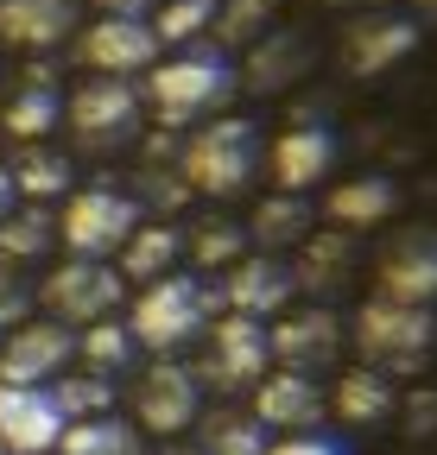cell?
<instances>
[{
  "label": "cell",
  "mask_w": 437,
  "mask_h": 455,
  "mask_svg": "<svg viewBox=\"0 0 437 455\" xmlns=\"http://www.w3.org/2000/svg\"><path fill=\"white\" fill-rule=\"evenodd\" d=\"M311 70H317L311 32H304V26H266V32L247 44V64H241L235 76H241L254 95H286V89H298Z\"/></svg>",
  "instance_id": "13"
},
{
  "label": "cell",
  "mask_w": 437,
  "mask_h": 455,
  "mask_svg": "<svg viewBox=\"0 0 437 455\" xmlns=\"http://www.w3.org/2000/svg\"><path fill=\"white\" fill-rule=\"evenodd\" d=\"M323 411H330V398H323V386L311 379V373H266L260 386H254V424L260 430H286V436H298V430H317L323 424Z\"/></svg>",
  "instance_id": "17"
},
{
  "label": "cell",
  "mask_w": 437,
  "mask_h": 455,
  "mask_svg": "<svg viewBox=\"0 0 437 455\" xmlns=\"http://www.w3.org/2000/svg\"><path fill=\"white\" fill-rule=\"evenodd\" d=\"M58 455H146V436H140V424H127V418H83V424H64V436H58Z\"/></svg>",
  "instance_id": "26"
},
{
  "label": "cell",
  "mask_w": 437,
  "mask_h": 455,
  "mask_svg": "<svg viewBox=\"0 0 437 455\" xmlns=\"http://www.w3.org/2000/svg\"><path fill=\"white\" fill-rule=\"evenodd\" d=\"M184 247H190V259H197L203 272H229V266L247 253V228H235V221H203Z\"/></svg>",
  "instance_id": "34"
},
{
  "label": "cell",
  "mask_w": 437,
  "mask_h": 455,
  "mask_svg": "<svg viewBox=\"0 0 437 455\" xmlns=\"http://www.w3.org/2000/svg\"><path fill=\"white\" fill-rule=\"evenodd\" d=\"M209 26H215V0H166L158 20H152L158 44H190V38H203Z\"/></svg>",
  "instance_id": "35"
},
{
  "label": "cell",
  "mask_w": 437,
  "mask_h": 455,
  "mask_svg": "<svg viewBox=\"0 0 437 455\" xmlns=\"http://www.w3.org/2000/svg\"><path fill=\"white\" fill-rule=\"evenodd\" d=\"M26 310H32V291H26L20 278H0V329H20Z\"/></svg>",
  "instance_id": "38"
},
{
  "label": "cell",
  "mask_w": 437,
  "mask_h": 455,
  "mask_svg": "<svg viewBox=\"0 0 437 455\" xmlns=\"http://www.w3.org/2000/svg\"><path fill=\"white\" fill-rule=\"evenodd\" d=\"M140 221H146V215H140V203H134L127 190L95 184V190H77V196L64 203L58 241L70 247V259H108V253L127 247V235H134Z\"/></svg>",
  "instance_id": "6"
},
{
  "label": "cell",
  "mask_w": 437,
  "mask_h": 455,
  "mask_svg": "<svg viewBox=\"0 0 437 455\" xmlns=\"http://www.w3.org/2000/svg\"><path fill=\"white\" fill-rule=\"evenodd\" d=\"M197 379H209V386H223V392H235V386H260L266 373H272V341H266V323H254V316H215L209 323V355L190 367Z\"/></svg>",
  "instance_id": "7"
},
{
  "label": "cell",
  "mask_w": 437,
  "mask_h": 455,
  "mask_svg": "<svg viewBox=\"0 0 437 455\" xmlns=\"http://www.w3.org/2000/svg\"><path fill=\"white\" fill-rule=\"evenodd\" d=\"M418 20L412 13H361L355 26H343V44H336V64L343 76H387L393 64L418 51Z\"/></svg>",
  "instance_id": "9"
},
{
  "label": "cell",
  "mask_w": 437,
  "mask_h": 455,
  "mask_svg": "<svg viewBox=\"0 0 437 455\" xmlns=\"http://www.w3.org/2000/svg\"><path fill=\"white\" fill-rule=\"evenodd\" d=\"M241 89V76H235V64L223 51H184V57H166L152 76H146V101H152V114L166 127H190V121H203L209 108H223L229 95Z\"/></svg>",
  "instance_id": "3"
},
{
  "label": "cell",
  "mask_w": 437,
  "mask_h": 455,
  "mask_svg": "<svg viewBox=\"0 0 437 455\" xmlns=\"http://www.w3.org/2000/svg\"><path fill=\"white\" fill-rule=\"evenodd\" d=\"M166 455H203V449H184V443H178V449H166Z\"/></svg>",
  "instance_id": "44"
},
{
  "label": "cell",
  "mask_w": 437,
  "mask_h": 455,
  "mask_svg": "<svg viewBox=\"0 0 437 455\" xmlns=\"http://www.w3.org/2000/svg\"><path fill=\"white\" fill-rule=\"evenodd\" d=\"M178 253H184V235L172 221H140L134 235H127V247H121V278H140V284H152V278H166L172 266H178Z\"/></svg>",
  "instance_id": "24"
},
{
  "label": "cell",
  "mask_w": 437,
  "mask_h": 455,
  "mask_svg": "<svg viewBox=\"0 0 437 455\" xmlns=\"http://www.w3.org/2000/svg\"><path fill=\"white\" fill-rule=\"evenodd\" d=\"M272 7H279V0H215V38H223V57L254 44L272 26Z\"/></svg>",
  "instance_id": "33"
},
{
  "label": "cell",
  "mask_w": 437,
  "mask_h": 455,
  "mask_svg": "<svg viewBox=\"0 0 437 455\" xmlns=\"http://www.w3.org/2000/svg\"><path fill=\"white\" fill-rule=\"evenodd\" d=\"M77 0H0V44L20 51H51L77 32Z\"/></svg>",
  "instance_id": "20"
},
{
  "label": "cell",
  "mask_w": 437,
  "mask_h": 455,
  "mask_svg": "<svg viewBox=\"0 0 437 455\" xmlns=\"http://www.w3.org/2000/svg\"><path fill=\"white\" fill-rule=\"evenodd\" d=\"M20 209V190H13V178H7V164H0V221H7Z\"/></svg>",
  "instance_id": "41"
},
{
  "label": "cell",
  "mask_w": 437,
  "mask_h": 455,
  "mask_svg": "<svg viewBox=\"0 0 437 455\" xmlns=\"http://www.w3.org/2000/svg\"><path fill=\"white\" fill-rule=\"evenodd\" d=\"M355 272V235H343V228H311V235L298 241V259H292V284L298 291H336V284H349Z\"/></svg>",
  "instance_id": "21"
},
{
  "label": "cell",
  "mask_w": 437,
  "mask_h": 455,
  "mask_svg": "<svg viewBox=\"0 0 437 455\" xmlns=\"http://www.w3.org/2000/svg\"><path fill=\"white\" fill-rule=\"evenodd\" d=\"M0 455H7V449H0Z\"/></svg>",
  "instance_id": "45"
},
{
  "label": "cell",
  "mask_w": 437,
  "mask_h": 455,
  "mask_svg": "<svg viewBox=\"0 0 437 455\" xmlns=\"http://www.w3.org/2000/svg\"><path fill=\"white\" fill-rule=\"evenodd\" d=\"M374 284H380L374 298L431 310L437 304V228H406V235H393L380 266H374Z\"/></svg>",
  "instance_id": "12"
},
{
  "label": "cell",
  "mask_w": 437,
  "mask_h": 455,
  "mask_svg": "<svg viewBox=\"0 0 437 455\" xmlns=\"http://www.w3.org/2000/svg\"><path fill=\"white\" fill-rule=\"evenodd\" d=\"M58 121H64V101H58L51 83H26L7 101V114H0V127H7L13 140H26V146H45L51 133H58Z\"/></svg>",
  "instance_id": "27"
},
{
  "label": "cell",
  "mask_w": 437,
  "mask_h": 455,
  "mask_svg": "<svg viewBox=\"0 0 437 455\" xmlns=\"http://www.w3.org/2000/svg\"><path fill=\"white\" fill-rule=\"evenodd\" d=\"M51 241H58V215L45 203H26L0 221V259H38V253H51Z\"/></svg>",
  "instance_id": "30"
},
{
  "label": "cell",
  "mask_w": 437,
  "mask_h": 455,
  "mask_svg": "<svg viewBox=\"0 0 437 455\" xmlns=\"http://www.w3.org/2000/svg\"><path fill=\"white\" fill-rule=\"evenodd\" d=\"M64 121L83 146H121L140 127V89L121 76H89L70 101H64Z\"/></svg>",
  "instance_id": "10"
},
{
  "label": "cell",
  "mask_w": 437,
  "mask_h": 455,
  "mask_svg": "<svg viewBox=\"0 0 437 455\" xmlns=\"http://www.w3.org/2000/svg\"><path fill=\"white\" fill-rule=\"evenodd\" d=\"M121 298H127V278L108 266V259H64V266L32 291V304H38L51 323H64V329H89V323H101V316H115Z\"/></svg>",
  "instance_id": "5"
},
{
  "label": "cell",
  "mask_w": 437,
  "mask_h": 455,
  "mask_svg": "<svg viewBox=\"0 0 437 455\" xmlns=\"http://www.w3.org/2000/svg\"><path fill=\"white\" fill-rule=\"evenodd\" d=\"M323 7H380V0H323Z\"/></svg>",
  "instance_id": "42"
},
{
  "label": "cell",
  "mask_w": 437,
  "mask_h": 455,
  "mask_svg": "<svg viewBox=\"0 0 437 455\" xmlns=\"http://www.w3.org/2000/svg\"><path fill=\"white\" fill-rule=\"evenodd\" d=\"M203 418V379L184 361H152L146 379L134 386V424L140 436H184Z\"/></svg>",
  "instance_id": "8"
},
{
  "label": "cell",
  "mask_w": 437,
  "mask_h": 455,
  "mask_svg": "<svg viewBox=\"0 0 437 455\" xmlns=\"http://www.w3.org/2000/svg\"><path fill=\"white\" fill-rule=\"evenodd\" d=\"M266 455H349L336 436H323V430H298V436H279V443H266Z\"/></svg>",
  "instance_id": "37"
},
{
  "label": "cell",
  "mask_w": 437,
  "mask_h": 455,
  "mask_svg": "<svg viewBox=\"0 0 437 455\" xmlns=\"http://www.w3.org/2000/svg\"><path fill=\"white\" fill-rule=\"evenodd\" d=\"M330 411L343 418V424H387L393 411H400V392H393V379L387 373H374V367H349L343 379H336V392H330Z\"/></svg>",
  "instance_id": "23"
},
{
  "label": "cell",
  "mask_w": 437,
  "mask_h": 455,
  "mask_svg": "<svg viewBox=\"0 0 437 455\" xmlns=\"http://www.w3.org/2000/svg\"><path fill=\"white\" fill-rule=\"evenodd\" d=\"M77 57L95 70V76H134V70H152L158 64V32H152V20H95V26H83V38H77Z\"/></svg>",
  "instance_id": "14"
},
{
  "label": "cell",
  "mask_w": 437,
  "mask_h": 455,
  "mask_svg": "<svg viewBox=\"0 0 437 455\" xmlns=\"http://www.w3.org/2000/svg\"><path fill=\"white\" fill-rule=\"evenodd\" d=\"M77 355L89 361V373H101V379H115V373H127L134 367V335H127V323H115V316H101V323H89L83 335H77Z\"/></svg>",
  "instance_id": "31"
},
{
  "label": "cell",
  "mask_w": 437,
  "mask_h": 455,
  "mask_svg": "<svg viewBox=\"0 0 437 455\" xmlns=\"http://www.w3.org/2000/svg\"><path fill=\"white\" fill-rule=\"evenodd\" d=\"M406 430L412 436H431L437 430V392H412L406 398Z\"/></svg>",
  "instance_id": "39"
},
{
  "label": "cell",
  "mask_w": 437,
  "mask_h": 455,
  "mask_svg": "<svg viewBox=\"0 0 437 455\" xmlns=\"http://www.w3.org/2000/svg\"><path fill=\"white\" fill-rule=\"evenodd\" d=\"M323 215H330L343 235H355V228H374V221L400 215V184H393V178H374V171H368V178H349V184L330 190Z\"/></svg>",
  "instance_id": "22"
},
{
  "label": "cell",
  "mask_w": 437,
  "mask_h": 455,
  "mask_svg": "<svg viewBox=\"0 0 437 455\" xmlns=\"http://www.w3.org/2000/svg\"><path fill=\"white\" fill-rule=\"evenodd\" d=\"M70 361H77V335L51 316L0 335V386H51Z\"/></svg>",
  "instance_id": "11"
},
{
  "label": "cell",
  "mask_w": 437,
  "mask_h": 455,
  "mask_svg": "<svg viewBox=\"0 0 437 455\" xmlns=\"http://www.w3.org/2000/svg\"><path fill=\"white\" fill-rule=\"evenodd\" d=\"M140 209H152V215H172V209H184L190 203V184L178 178V164L166 171V164H146L140 171V196H134Z\"/></svg>",
  "instance_id": "36"
},
{
  "label": "cell",
  "mask_w": 437,
  "mask_h": 455,
  "mask_svg": "<svg viewBox=\"0 0 437 455\" xmlns=\"http://www.w3.org/2000/svg\"><path fill=\"white\" fill-rule=\"evenodd\" d=\"M292 266L279 259V253H241L235 266H229V278H223V298L235 316H254V323H266V316H279L286 304H292Z\"/></svg>",
  "instance_id": "15"
},
{
  "label": "cell",
  "mask_w": 437,
  "mask_h": 455,
  "mask_svg": "<svg viewBox=\"0 0 437 455\" xmlns=\"http://www.w3.org/2000/svg\"><path fill=\"white\" fill-rule=\"evenodd\" d=\"M418 20H437V0H418Z\"/></svg>",
  "instance_id": "43"
},
{
  "label": "cell",
  "mask_w": 437,
  "mask_h": 455,
  "mask_svg": "<svg viewBox=\"0 0 437 455\" xmlns=\"http://www.w3.org/2000/svg\"><path fill=\"white\" fill-rule=\"evenodd\" d=\"M7 178H13L20 196L51 203V196H64V190H70V158H64V152H51V146H20L13 164H7Z\"/></svg>",
  "instance_id": "28"
},
{
  "label": "cell",
  "mask_w": 437,
  "mask_h": 455,
  "mask_svg": "<svg viewBox=\"0 0 437 455\" xmlns=\"http://www.w3.org/2000/svg\"><path fill=\"white\" fill-rule=\"evenodd\" d=\"M355 348H361V367L374 373H418L431 341H437V316L418 310V304H393V298H368L355 310Z\"/></svg>",
  "instance_id": "4"
},
{
  "label": "cell",
  "mask_w": 437,
  "mask_h": 455,
  "mask_svg": "<svg viewBox=\"0 0 437 455\" xmlns=\"http://www.w3.org/2000/svg\"><path fill=\"white\" fill-rule=\"evenodd\" d=\"M311 235V196H286V190H272L260 196L254 221H247V241L260 253H279V247H298Z\"/></svg>",
  "instance_id": "25"
},
{
  "label": "cell",
  "mask_w": 437,
  "mask_h": 455,
  "mask_svg": "<svg viewBox=\"0 0 437 455\" xmlns=\"http://www.w3.org/2000/svg\"><path fill=\"white\" fill-rule=\"evenodd\" d=\"M108 20H146V0H95Z\"/></svg>",
  "instance_id": "40"
},
{
  "label": "cell",
  "mask_w": 437,
  "mask_h": 455,
  "mask_svg": "<svg viewBox=\"0 0 437 455\" xmlns=\"http://www.w3.org/2000/svg\"><path fill=\"white\" fill-rule=\"evenodd\" d=\"M64 436V411L45 386H0V449L7 455H51Z\"/></svg>",
  "instance_id": "16"
},
{
  "label": "cell",
  "mask_w": 437,
  "mask_h": 455,
  "mask_svg": "<svg viewBox=\"0 0 437 455\" xmlns=\"http://www.w3.org/2000/svg\"><path fill=\"white\" fill-rule=\"evenodd\" d=\"M203 443V455H266V430L247 418V411H215V418H203V430H197Z\"/></svg>",
  "instance_id": "32"
},
{
  "label": "cell",
  "mask_w": 437,
  "mask_h": 455,
  "mask_svg": "<svg viewBox=\"0 0 437 455\" xmlns=\"http://www.w3.org/2000/svg\"><path fill=\"white\" fill-rule=\"evenodd\" d=\"M254 171H260V127L241 121V114L184 133V146H178V178H184L190 190H203V196H235V190H247Z\"/></svg>",
  "instance_id": "2"
},
{
  "label": "cell",
  "mask_w": 437,
  "mask_h": 455,
  "mask_svg": "<svg viewBox=\"0 0 437 455\" xmlns=\"http://www.w3.org/2000/svg\"><path fill=\"white\" fill-rule=\"evenodd\" d=\"M266 164H272V184H279L286 196H304V190H317L323 178H330V164H336V133L317 127V121H298V127H286L279 140H272Z\"/></svg>",
  "instance_id": "18"
},
{
  "label": "cell",
  "mask_w": 437,
  "mask_h": 455,
  "mask_svg": "<svg viewBox=\"0 0 437 455\" xmlns=\"http://www.w3.org/2000/svg\"><path fill=\"white\" fill-rule=\"evenodd\" d=\"M215 310H223V298H215L203 278L166 272V278H152L146 291L134 298L127 335H134V348H152L158 361H166V355H178L184 341H197V335L215 323Z\"/></svg>",
  "instance_id": "1"
},
{
  "label": "cell",
  "mask_w": 437,
  "mask_h": 455,
  "mask_svg": "<svg viewBox=\"0 0 437 455\" xmlns=\"http://www.w3.org/2000/svg\"><path fill=\"white\" fill-rule=\"evenodd\" d=\"M51 392V405L64 411V424H83V418H108L115 411V379H101V373H58L45 386Z\"/></svg>",
  "instance_id": "29"
},
{
  "label": "cell",
  "mask_w": 437,
  "mask_h": 455,
  "mask_svg": "<svg viewBox=\"0 0 437 455\" xmlns=\"http://www.w3.org/2000/svg\"><path fill=\"white\" fill-rule=\"evenodd\" d=\"M266 341H272V361H279L286 373H311L317 379L343 355V323H336V310H298L279 329H266Z\"/></svg>",
  "instance_id": "19"
}]
</instances>
